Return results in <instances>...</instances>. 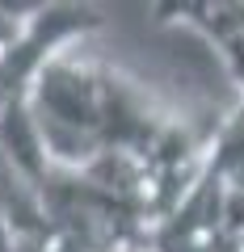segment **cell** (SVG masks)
Returning a JSON list of instances; mask_svg holds the SVG:
<instances>
[{
  "label": "cell",
  "mask_w": 244,
  "mask_h": 252,
  "mask_svg": "<svg viewBox=\"0 0 244 252\" xmlns=\"http://www.w3.org/2000/svg\"><path fill=\"white\" fill-rule=\"evenodd\" d=\"M21 114L55 168L84 172L105 160H152L202 114L160 105L156 93L80 42L51 51L21 93Z\"/></svg>",
  "instance_id": "1"
},
{
  "label": "cell",
  "mask_w": 244,
  "mask_h": 252,
  "mask_svg": "<svg viewBox=\"0 0 244 252\" xmlns=\"http://www.w3.org/2000/svg\"><path fill=\"white\" fill-rule=\"evenodd\" d=\"M156 21H177L207 38L219 51L232 84L240 89L244 105V0H173L156 4Z\"/></svg>",
  "instance_id": "2"
},
{
  "label": "cell",
  "mask_w": 244,
  "mask_h": 252,
  "mask_svg": "<svg viewBox=\"0 0 244 252\" xmlns=\"http://www.w3.org/2000/svg\"><path fill=\"white\" fill-rule=\"evenodd\" d=\"M42 4H0V63L30 38Z\"/></svg>",
  "instance_id": "3"
},
{
  "label": "cell",
  "mask_w": 244,
  "mask_h": 252,
  "mask_svg": "<svg viewBox=\"0 0 244 252\" xmlns=\"http://www.w3.org/2000/svg\"><path fill=\"white\" fill-rule=\"evenodd\" d=\"M0 252H4V248H0Z\"/></svg>",
  "instance_id": "4"
}]
</instances>
